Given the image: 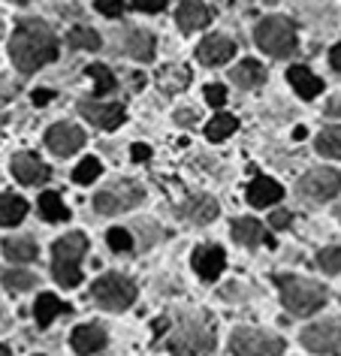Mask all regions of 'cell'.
I'll return each instance as SVG.
<instances>
[{"label": "cell", "instance_id": "obj_1", "mask_svg": "<svg viewBox=\"0 0 341 356\" xmlns=\"http://www.w3.org/2000/svg\"><path fill=\"white\" fill-rule=\"evenodd\" d=\"M10 55L22 73H33V70L46 67L49 60L58 58L55 33L42 22H22L10 40Z\"/></svg>", "mask_w": 341, "mask_h": 356}, {"label": "cell", "instance_id": "obj_2", "mask_svg": "<svg viewBox=\"0 0 341 356\" xmlns=\"http://www.w3.org/2000/svg\"><path fill=\"white\" fill-rule=\"evenodd\" d=\"M275 284L281 287V302L293 311V314L308 317L326 305V287L317 281L296 278V275H278Z\"/></svg>", "mask_w": 341, "mask_h": 356}, {"label": "cell", "instance_id": "obj_3", "mask_svg": "<svg viewBox=\"0 0 341 356\" xmlns=\"http://www.w3.org/2000/svg\"><path fill=\"white\" fill-rule=\"evenodd\" d=\"M85 251H88V238L82 233H70L55 242V248H51V272H55V281L61 287H76L82 281L79 263H82Z\"/></svg>", "mask_w": 341, "mask_h": 356}, {"label": "cell", "instance_id": "obj_4", "mask_svg": "<svg viewBox=\"0 0 341 356\" xmlns=\"http://www.w3.org/2000/svg\"><path fill=\"white\" fill-rule=\"evenodd\" d=\"M214 344V335H212V326L205 323L200 314L193 317H184L178 329L173 335H169L166 347L178 356H200V353H209Z\"/></svg>", "mask_w": 341, "mask_h": 356}, {"label": "cell", "instance_id": "obj_5", "mask_svg": "<svg viewBox=\"0 0 341 356\" xmlns=\"http://www.w3.org/2000/svg\"><path fill=\"white\" fill-rule=\"evenodd\" d=\"M254 40L272 58H287L296 51V31L284 15H269V19L260 22L254 31Z\"/></svg>", "mask_w": 341, "mask_h": 356}, {"label": "cell", "instance_id": "obj_6", "mask_svg": "<svg viewBox=\"0 0 341 356\" xmlns=\"http://www.w3.org/2000/svg\"><path fill=\"white\" fill-rule=\"evenodd\" d=\"M91 299L106 311H124L136 299V284L130 278H124V275H115V272L100 275L91 287Z\"/></svg>", "mask_w": 341, "mask_h": 356}, {"label": "cell", "instance_id": "obj_7", "mask_svg": "<svg viewBox=\"0 0 341 356\" xmlns=\"http://www.w3.org/2000/svg\"><path fill=\"white\" fill-rule=\"evenodd\" d=\"M230 347L236 356H281L284 341L263 329H236L230 338Z\"/></svg>", "mask_w": 341, "mask_h": 356}, {"label": "cell", "instance_id": "obj_8", "mask_svg": "<svg viewBox=\"0 0 341 356\" xmlns=\"http://www.w3.org/2000/svg\"><path fill=\"white\" fill-rule=\"evenodd\" d=\"M139 200H142V191L136 188V184L121 181V184H112V188H106V191L97 193V197H94V209L100 211V215H118V211L133 209Z\"/></svg>", "mask_w": 341, "mask_h": 356}, {"label": "cell", "instance_id": "obj_9", "mask_svg": "<svg viewBox=\"0 0 341 356\" xmlns=\"http://www.w3.org/2000/svg\"><path fill=\"white\" fill-rule=\"evenodd\" d=\"M302 344L314 353H338L341 350V320H320L302 332Z\"/></svg>", "mask_w": 341, "mask_h": 356}, {"label": "cell", "instance_id": "obj_10", "mask_svg": "<svg viewBox=\"0 0 341 356\" xmlns=\"http://www.w3.org/2000/svg\"><path fill=\"white\" fill-rule=\"evenodd\" d=\"M302 193L314 202H326L332 200L335 193L341 191V175L335 172V169H326V166H317L311 169L308 175H302Z\"/></svg>", "mask_w": 341, "mask_h": 356}, {"label": "cell", "instance_id": "obj_11", "mask_svg": "<svg viewBox=\"0 0 341 356\" xmlns=\"http://www.w3.org/2000/svg\"><path fill=\"white\" fill-rule=\"evenodd\" d=\"M46 145L55 157H70L73 151H79L85 145V133L73 127V124L61 121V124H51L49 133H46Z\"/></svg>", "mask_w": 341, "mask_h": 356}, {"label": "cell", "instance_id": "obj_12", "mask_svg": "<svg viewBox=\"0 0 341 356\" xmlns=\"http://www.w3.org/2000/svg\"><path fill=\"white\" fill-rule=\"evenodd\" d=\"M79 112L85 115L91 124L103 130H115L124 121V106L121 103H94V100H82L79 103Z\"/></svg>", "mask_w": 341, "mask_h": 356}, {"label": "cell", "instance_id": "obj_13", "mask_svg": "<svg viewBox=\"0 0 341 356\" xmlns=\"http://www.w3.org/2000/svg\"><path fill=\"white\" fill-rule=\"evenodd\" d=\"M13 175L19 178L24 188H33V184L46 181L49 169H46V163H42L37 154H31V151H22V154L13 157Z\"/></svg>", "mask_w": 341, "mask_h": 356}, {"label": "cell", "instance_id": "obj_14", "mask_svg": "<svg viewBox=\"0 0 341 356\" xmlns=\"http://www.w3.org/2000/svg\"><path fill=\"white\" fill-rule=\"evenodd\" d=\"M223 266H227V254H223V248H218V245H203L193 251V269L200 272V278H205V281L218 278L223 272Z\"/></svg>", "mask_w": 341, "mask_h": 356}, {"label": "cell", "instance_id": "obj_15", "mask_svg": "<svg viewBox=\"0 0 341 356\" xmlns=\"http://www.w3.org/2000/svg\"><path fill=\"white\" fill-rule=\"evenodd\" d=\"M232 55H236V46H232V40H227V37H209L196 49V58H200V64H205V67L227 64Z\"/></svg>", "mask_w": 341, "mask_h": 356}, {"label": "cell", "instance_id": "obj_16", "mask_svg": "<svg viewBox=\"0 0 341 356\" xmlns=\"http://www.w3.org/2000/svg\"><path fill=\"white\" fill-rule=\"evenodd\" d=\"M103 344H106L103 326L88 323V326L73 329V350H76L79 356H91V353H97V350H103Z\"/></svg>", "mask_w": 341, "mask_h": 356}, {"label": "cell", "instance_id": "obj_17", "mask_svg": "<svg viewBox=\"0 0 341 356\" xmlns=\"http://www.w3.org/2000/svg\"><path fill=\"white\" fill-rule=\"evenodd\" d=\"M281 184L272 181V178H266V175H260L251 181V188H248V202L254 209H266V206H272V202L281 200Z\"/></svg>", "mask_w": 341, "mask_h": 356}, {"label": "cell", "instance_id": "obj_18", "mask_svg": "<svg viewBox=\"0 0 341 356\" xmlns=\"http://www.w3.org/2000/svg\"><path fill=\"white\" fill-rule=\"evenodd\" d=\"M178 28L182 31H200L209 24L212 19V13H209V6L203 3V0H184L182 6H178Z\"/></svg>", "mask_w": 341, "mask_h": 356}, {"label": "cell", "instance_id": "obj_19", "mask_svg": "<svg viewBox=\"0 0 341 356\" xmlns=\"http://www.w3.org/2000/svg\"><path fill=\"white\" fill-rule=\"evenodd\" d=\"M232 238L241 242V245H263V242L272 245V238L266 236L263 224L254 220V218H236L232 220Z\"/></svg>", "mask_w": 341, "mask_h": 356}, {"label": "cell", "instance_id": "obj_20", "mask_svg": "<svg viewBox=\"0 0 341 356\" xmlns=\"http://www.w3.org/2000/svg\"><path fill=\"white\" fill-rule=\"evenodd\" d=\"M124 49H127V55L136 58V60H151L154 58V37L142 28H130L124 33Z\"/></svg>", "mask_w": 341, "mask_h": 356}, {"label": "cell", "instance_id": "obj_21", "mask_svg": "<svg viewBox=\"0 0 341 356\" xmlns=\"http://www.w3.org/2000/svg\"><path fill=\"white\" fill-rule=\"evenodd\" d=\"M287 79H290V85L296 88V94L305 97V100H311V97H317L323 91V82L308 67H290L287 70Z\"/></svg>", "mask_w": 341, "mask_h": 356}, {"label": "cell", "instance_id": "obj_22", "mask_svg": "<svg viewBox=\"0 0 341 356\" xmlns=\"http://www.w3.org/2000/svg\"><path fill=\"white\" fill-rule=\"evenodd\" d=\"M28 215V200L19 193H0V227H15Z\"/></svg>", "mask_w": 341, "mask_h": 356}, {"label": "cell", "instance_id": "obj_23", "mask_svg": "<svg viewBox=\"0 0 341 356\" xmlns=\"http://www.w3.org/2000/svg\"><path fill=\"white\" fill-rule=\"evenodd\" d=\"M3 254H6V260H13V263H31V260H37L40 251L31 236H13L3 242Z\"/></svg>", "mask_w": 341, "mask_h": 356}, {"label": "cell", "instance_id": "obj_24", "mask_svg": "<svg viewBox=\"0 0 341 356\" xmlns=\"http://www.w3.org/2000/svg\"><path fill=\"white\" fill-rule=\"evenodd\" d=\"M230 79L239 88H245V91H254V88L266 82V70H263V64H257V60H241V64L232 70Z\"/></svg>", "mask_w": 341, "mask_h": 356}, {"label": "cell", "instance_id": "obj_25", "mask_svg": "<svg viewBox=\"0 0 341 356\" xmlns=\"http://www.w3.org/2000/svg\"><path fill=\"white\" fill-rule=\"evenodd\" d=\"M182 211H184V218L193 220V224H209V220L218 218V200H212V197H196V200L187 202Z\"/></svg>", "mask_w": 341, "mask_h": 356}, {"label": "cell", "instance_id": "obj_26", "mask_svg": "<svg viewBox=\"0 0 341 356\" xmlns=\"http://www.w3.org/2000/svg\"><path fill=\"white\" fill-rule=\"evenodd\" d=\"M64 311H67L64 302H61L58 296H49V293H46V296H40L37 305H33V314H37V323L40 326H49L51 320H55L58 314H64Z\"/></svg>", "mask_w": 341, "mask_h": 356}, {"label": "cell", "instance_id": "obj_27", "mask_svg": "<svg viewBox=\"0 0 341 356\" xmlns=\"http://www.w3.org/2000/svg\"><path fill=\"white\" fill-rule=\"evenodd\" d=\"M40 215L46 220H67L70 218V209L64 206V200L58 197V193H42L40 197Z\"/></svg>", "mask_w": 341, "mask_h": 356}, {"label": "cell", "instance_id": "obj_28", "mask_svg": "<svg viewBox=\"0 0 341 356\" xmlns=\"http://www.w3.org/2000/svg\"><path fill=\"white\" fill-rule=\"evenodd\" d=\"M236 118L232 115H214V118L209 121V127H205V136H209L212 142H223L227 136H232L236 133Z\"/></svg>", "mask_w": 341, "mask_h": 356}, {"label": "cell", "instance_id": "obj_29", "mask_svg": "<svg viewBox=\"0 0 341 356\" xmlns=\"http://www.w3.org/2000/svg\"><path fill=\"white\" fill-rule=\"evenodd\" d=\"M317 151L323 157H338L341 160V127H329L317 136Z\"/></svg>", "mask_w": 341, "mask_h": 356}, {"label": "cell", "instance_id": "obj_30", "mask_svg": "<svg viewBox=\"0 0 341 356\" xmlns=\"http://www.w3.org/2000/svg\"><path fill=\"white\" fill-rule=\"evenodd\" d=\"M157 82H160L164 91L175 94V91H182V88L187 85V70H182V67H166V70H160Z\"/></svg>", "mask_w": 341, "mask_h": 356}, {"label": "cell", "instance_id": "obj_31", "mask_svg": "<svg viewBox=\"0 0 341 356\" xmlns=\"http://www.w3.org/2000/svg\"><path fill=\"white\" fill-rule=\"evenodd\" d=\"M88 76L94 79V88H97V94H112L115 88H118V82H115V76L106 70L103 64H91L88 67Z\"/></svg>", "mask_w": 341, "mask_h": 356}, {"label": "cell", "instance_id": "obj_32", "mask_svg": "<svg viewBox=\"0 0 341 356\" xmlns=\"http://www.w3.org/2000/svg\"><path fill=\"white\" fill-rule=\"evenodd\" d=\"M3 284L10 290H22L24 293V290H31L33 284H37V278H33L31 272H24V269H6L3 272Z\"/></svg>", "mask_w": 341, "mask_h": 356}, {"label": "cell", "instance_id": "obj_33", "mask_svg": "<svg viewBox=\"0 0 341 356\" xmlns=\"http://www.w3.org/2000/svg\"><path fill=\"white\" fill-rule=\"evenodd\" d=\"M103 172V166H100V160L97 157H85L82 163L76 166V172H73V178H76V184H91L97 175Z\"/></svg>", "mask_w": 341, "mask_h": 356}, {"label": "cell", "instance_id": "obj_34", "mask_svg": "<svg viewBox=\"0 0 341 356\" xmlns=\"http://www.w3.org/2000/svg\"><path fill=\"white\" fill-rule=\"evenodd\" d=\"M70 46L73 49H100V37H97V31H73L70 33Z\"/></svg>", "mask_w": 341, "mask_h": 356}, {"label": "cell", "instance_id": "obj_35", "mask_svg": "<svg viewBox=\"0 0 341 356\" xmlns=\"http://www.w3.org/2000/svg\"><path fill=\"white\" fill-rule=\"evenodd\" d=\"M109 248L112 251H118V254H127L130 248H133V236L127 233V229H121V227H115V229H109Z\"/></svg>", "mask_w": 341, "mask_h": 356}, {"label": "cell", "instance_id": "obj_36", "mask_svg": "<svg viewBox=\"0 0 341 356\" xmlns=\"http://www.w3.org/2000/svg\"><path fill=\"white\" fill-rule=\"evenodd\" d=\"M317 263L323 272H338L341 269V248H323L317 254Z\"/></svg>", "mask_w": 341, "mask_h": 356}, {"label": "cell", "instance_id": "obj_37", "mask_svg": "<svg viewBox=\"0 0 341 356\" xmlns=\"http://www.w3.org/2000/svg\"><path fill=\"white\" fill-rule=\"evenodd\" d=\"M94 3H97V10H100L103 15H109V19L124 13V0H94Z\"/></svg>", "mask_w": 341, "mask_h": 356}, {"label": "cell", "instance_id": "obj_38", "mask_svg": "<svg viewBox=\"0 0 341 356\" xmlns=\"http://www.w3.org/2000/svg\"><path fill=\"white\" fill-rule=\"evenodd\" d=\"M205 100H209V106H223V100H227V91H223V85H209L205 88Z\"/></svg>", "mask_w": 341, "mask_h": 356}, {"label": "cell", "instance_id": "obj_39", "mask_svg": "<svg viewBox=\"0 0 341 356\" xmlns=\"http://www.w3.org/2000/svg\"><path fill=\"white\" fill-rule=\"evenodd\" d=\"M133 6L139 13H160L166 6V0H133Z\"/></svg>", "mask_w": 341, "mask_h": 356}, {"label": "cell", "instance_id": "obj_40", "mask_svg": "<svg viewBox=\"0 0 341 356\" xmlns=\"http://www.w3.org/2000/svg\"><path fill=\"white\" fill-rule=\"evenodd\" d=\"M269 224H272L275 229H287L293 224V218H290V211H275V215L269 218Z\"/></svg>", "mask_w": 341, "mask_h": 356}, {"label": "cell", "instance_id": "obj_41", "mask_svg": "<svg viewBox=\"0 0 341 356\" xmlns=\"http://www.w3.org/2000/svg\"><path fill=\"white\" fill-rule=\"evenodd\" d=\"M130 157L136 160V163H142V160H148V157H151V148H148V145H142V142H136V145L130 148Z\"/></svg>", "mask_w": 341, "mask_h": 356}, {"label": "cell", "instance_id": "obj_42", "mask_svg": "<svg viewBox=\"0 0 341 356\" xmlns=\"http://www.w3.org/2000/svg\"><path fill=\"white\" fill-rule=\"evenodd\" d=\"M326 115H329V118H341V94H335L326 103Z\"/></svg>", "mask_w": 341, "mask_h": 356}, {"label": "cell", "instance_id": "obj_43", "mask_svg": "<svg viewBox=\"0 0 341 356\" xmlns=\"http://www.w3.org/2000/svg\"><path fill=\"white\" fill-rule=\"evenodd\" d=\"M196 118H200V115H196L193 109H178V112H175V121H178V124H193Z\"/></svg>", "mask_w": 341, "mask_h": 356}, {"label": "cell", "instance_id": "obj_44", "mask_svg": "<svg viewBox=\"0 0 341 356\" xmlns=\"http://www.w3.org/2000/svg\"><path fill=\"white\" fill-rule=\"evenodd\" d=\"M51 97H55V94L46 91V88H40V91H33V103H37V106H49Z\"/></svg>", "mask_w": 341, "mask_h": 356}, {"label": "cell", "instance_id": "obj_45", "mask_svg": "<svg viewBox=\"0 0 341 356\" xmlns=\"http://www.w3.org/2000/svg\"><path fill=\"white\" fill-rule=\"evenodd\" d=\"M329 64L341 73V42H338V46H332V49H329Z\"/></svg>", "mask_w": 341, "mask_h": 356}, {"label": "cell", "instance_id": "obj_46", "mask_svg": "<svg viewBox=\"0 0 341 356\" xmlns=\"http://www.w3.org/2000/svg\"><path fill=\"white\" fill-rule=\"evenodd\" d=\"M0 356H13V353H10V347H3V344H0Z\"/></svg>", "mask_w": 341, "mask_h": 356}, {"label": "cell", "instance_id": "obj_47", "mask_svg": "<svg viewBox=\"0 0 341 356\" xmlns=\"http://www.w3.org/2000/svg\"><path fill=\"white\" fill-rule=\"evenodd\" d=\"M338 218H341V209H338Z\"/></svg>", "mask_w": 341, "mask_h": 356}]
</instances>
